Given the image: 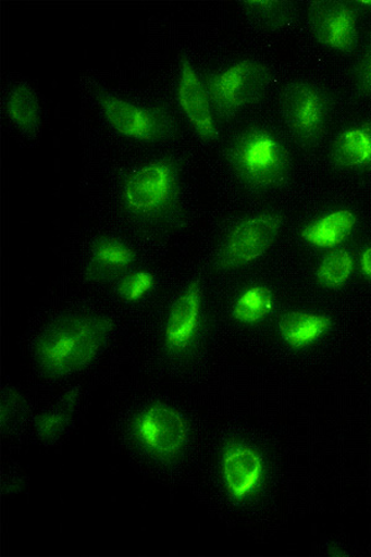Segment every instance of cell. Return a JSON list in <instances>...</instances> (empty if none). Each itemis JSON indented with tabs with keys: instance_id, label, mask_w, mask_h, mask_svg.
I'll list each match as a JSON object with an SVG mask.
<instances>
[{
	"instance_id": "10",
	"label": "cell",
	"mask_w": 371,
	"mask_h": 557,
	"mask_svg": "<svg viewBox=\"0 0 371 557\" xmlns=\"http://www.w3.org/2000/svg\"><path fill=\"white\" fill-rule=\"evenodd\" d=\"M307 21L317 42L331 50L350 54L358 48V15L355 5L342 0L310 2Z\"/></svg>"
},
{
	"instance_id": "21",
	"label": "cell",
	"mask_w": 371,
	"mask_h": 557,
	"mask_svg": "<svg viewBox=\"0 0 371 557\" xmlns=\"http://www.w3.org/2000/svg\"><path fill=\"white\" fill-rule=\"evenodd\" d=\"M353 271V256L347 250H333L320 263L317 278L324 287L338 288L348 281Z\"/></svg>"
},
{
	"instance_id": "2",
	"label": "cell",
	"mask_w": 371,
	"mask_h": 557,
	"mask_svg": "<svg viewBox=\"0 0 371 557\" xmlns=\"http://www.w3.org/2000/svg\"><path fill=\"white\" fill-rule=\"evenodd\" d=\"M115 321L96 307H76L52 317L34 337L32 356L49 380L86 370L110 345Z\"/></svg>"
},
{
	"instance_id": "9",
	"label": "cell",
	"mask_w": 371,
	"mask_h": 557,
	"mask_svg": "<svg viewBox=\"0 0 371 557\" xmlns=\"http://www.w3.org/2000/svg\"><path fill=\"white\" fill-rule=\"evenodd\" d=\"M143 264L138 246L128 236L98 233L90 237L81 264V276L90 285L111 286Z\"/></svg>"
},
{
	"instance_id": "13",
	"label": "cell",
	"mask_w": 371,
	"mask_h": 557,
	"mask_svg": "<svg viewBox=\"0 0 371 557\" xmlns=\"http://www.w3.org/2000/svg\"><path fill=\"white\" fill-rule=\"evenodd\" d=\"M225 485L235 498H244L255 491L262 478V461L256 450L233 446L223 458Z\"/></svg>"
},
{
	"instance_id": "11",
	"label": "cell",
	"mask_w": 371,
	"mask_h": 557,
	"mask_svg": "<svg viewBox=\"0 0 371 557\" xmlns=\"http://www.w3.org/2000/svg\"><path fill=\"white\" fill-rule=\"evenodd\" d=\"M134 431L143 445L159 455L176 454L187 437L186 419L178 408L153 400L140 408Z\"/></svg>"
},
{
	"instance_id": "12",
	"label": "cell",
	"mask_w": 371,
	"mask_h": 557,
	"mask_svg": "<svg viewBox=\"0 0 371 557\" xmlns=\"http://www.w3.org/2000/svg\"><path fill=\"white\" fill-rule=\"evenodd\" d=\"M177 97L180 107L194 127L198 139L205 145L219 141L220 129L215 122L210 97H208L205 84L191 61L186 58L180 63Z\"/></svg>"
},
{
	"instance_id": "24",
	"label": "cell",
	"mask_w": 371,
	"mask_h": 557,
	"mask_svg": "<svg viewBox=\"0 0 371 557\" xmlns=\"http://www.w3.org/2000/svg\"><path fill=\"white\" fill-rule=\"evenodd\" d=\"M359 3L361 7H364V8H371V0L370 2H367V0H360V2H357Z\"/></svg>"
},
{
	"instance_id": "15",
	"label": "cell",
	"mask_w": 371,
	"mask_h": 557,
	"mask_svg": "<svg viewBox=\"0 0 371 557\" xmlns=\"http://www.w3.org/2000/svg\"><path fill=\"white\" fill-rule=\"evenodd\" d=\"M7 113L24 138H38L41 131V107L29 84L20 82L12 88L7 99Z\"/></svg>"
},
{
	"instance_id": "14",
	"label": "cell",
	"mask_w": 371,
	"mask_h": 557,
	"mask_svg": "<svg viewBox=\"0 0 371 557\" xmlns=\"http://www.w3.org/2000/svg\"><path fill=\"white\" fill-rule=\"evenodd\" d=\"M333 166L343 171L371 169V123L347 127L337 135L331 148Z\"/></svg>"
},
{
	"instance_id": "20",
	"label": "cell",
	"mask_w": 371,
	"mask_h": 557,
	"mask_svg": "<svg viewBox=\"0 0 371 557\" xmlns=\"http://www.w3.org/2000/svg\"><path fill=\"white\" fill-rule=\"evenodd\" d=\"M274 309V295L267 286L255 285L242 292L234 299L231 317L244 325L257 324L265 319Z\"/></svg>"
},
{
	"instance_id": "16",
	"label": "cell",
	"mask_w": 371,
	"mask_h": 557,
	"mask_svg": "<svg viewBox=\"0 0 371 557\" xmlns=\"http://www.w3.org/2000/svg\"><path fill=\"white\" fill-rule=\"evenodd\" d=\"M357 216L350 210H337L319 221L306 226L301 232L302 239L316 248L333 249L346 242L355 230Z\"/></svg>"
},
{
	"instance_id": "5",
	"label": "cell",
	"mask_w": 371,
	"mask_h": 557,
	"mask_svg": "<svg viewBox=\"0 0 371 557\" xmlns=\"http://www.w3.org/2000/svg\"><path fill=\"white\" fill-rule=\"evenodd\" d=\"M284 225V215L262 212L234 222L223 232L208 259V271L232 273L256 262L275 244Z\"/></svg>"
},
{
	"instance_id": "4",
	"label": "cell",
	"mask_w": 371,
	"mask_h": 557,
	"mask_svg": "<svg viewBox=\"0 0 371 557\" xmlns=\"http://www.w3.org/2000/svg\"><path fill=\"white\" fill-rule=\"evenodd\" d=\"M206 276L194 273L171 297L160 333L161 351L170 362H186L200 345L205 329Z\"/></svg>"
},
{
	"instance_id": "23",
	"label": "cell",
	"mask_w": 371,
	"mask_h": 557,
	"mask_svg": "<svg viewBox=\"0 0 371 557\" xmlns=\"http://www.w3.org/2000/svg\"><path fill=\"white\" fill-rule=\"evenodd\" d=\"M360 263L364 276L371 281V246L361 255Z\"/></svg>"
},
{
	"instance_id": "17",
	"label": "cell",
	"mask_w": 371,
	"mask_h": 557,
	"mask_svg": "<svg viewBox=\"0 0 371 557\" xmlns=\"http://www.w3.org/2000/svg\"><path fill=\"white\" fill-rule=\"evenodd\" d=\"M160 280L156 270L140 264L108 287L111 288L118 302L137 307L149 302L150 298L157 294Z\"/></svg>"
},
{
	"instance_id": "3",
	"label": "cell",
	"mask_w": 371,
	"mask_h": 557,
	"mask_svg": "<svg viewBox=\"0 0 371 557\" xmlns=\"http://www.w3.org/2000/svg\"><path fill=\"white\" fill-rule=\"evenodd\" d=\"M224 158L232 176L252 194H269L284 187L292 173L286 144L262 125H250L235 134Z\"/></svg>"
},
{
	"instance_id": "8",
	"label": "cell",
	"mask_w": 371,
	"mask_h": 557,
	"mask_svg": "<svg viewBox=\"0 0 371 557\" xmlns=\"http://www.w3.org/2000/svg\"><path fill=\"white\" fill-rule=\"evenodd\" d=\"M280 109L289 133L304 148H314L323 138L331 115V98L307 81L289 82L280 94Z\"/></svg>"
},
{
	"instance_id": "22",
	"label": "cell",
	"mask_w": 371,
	"mask_h": 557,
	"mask_svg": "<svg viewBox=\"0 0 371 557\" xmlns=\"http://www.w3.org/2000/svg\"><path fill=\"white\" fill-rule=\"evenodd\" d=\"M356 81L361 92L371 95V44L363 58L359 60L356 69Z\"/></svg>"
},
{
	"instance_id": "18",
	"label": "cell",
	"mask_w": 371,
	"mask_h": 557,
	"mask_svg": "<svg viewBox=\"0 0 371 557\" xmlns=\"http://www.w3.org/2000/svg\"><path fill=\"white\" fill-rule=\"evenodd\" d=\"M242 11L248 20L268 32H284L297 22V8L286 0H243Z\"/></svg>"
},
{
	"instance_id": "19",
	"label": "cell",
	"mask_w": 371,
	"mask_h": 557,
	"mask_svg": "<svg viewBox=\"0 0 371 557\" xmlns=\"http://www.w3.org/2000/svg\"><path fill=\"white\" fill-rule=\"evenodd\" d=\"M331 326V319L306 313H288L279 322V332L293 348H302L319 339Z\"/></svg>"
},
{
	"instance_id": "7",
	"label": "cell",
	"mask_w": 371,
	"mask_h": 557,
	"mask_svg": "<svg viewBox=\"0 0 371 557\" xmlns=\"http://www.w3.org/2000/svg\"><path fill=\"white\" fill-rule=\"evenodd\" d=\"M96 99L108 125L123 138L153 145L177 139L176 119L164 107L133 104L103 88L96 89Z\"/></svg>"
},
{
	"instance_id": "1",
	"label": "cell",
	"mask_w": 371,
	"mask_h": 557,
	"mask_svg": "<svg viewBox=\"0 0 371 557\" xmlns=\"http://www.w3.org/2000/svg\"><path fill=\"white\" fill-rule=\"evenodd\" d=\"M184 171L183 160L162 154L122 172L115 202L135 234L161 237L185 230L188 213Z\"/></svg>"
},
{
	"instance_id": "6",
	"label": "cell",
	"mask_w": 371,
	"mask_h": 557,
	"mask_svg": "<svg viewBox=\"0 0 371 557\" xmlns=\"http://www.w3.org/2000/svg\"><path fill=\"white\" fill-rule=\"evenodd\" d=\"M271 70L264 62L243 60L203 82L215 119L230 122L248 107L264 97L271 84Z\"/></svg>"
}]
</instances>
